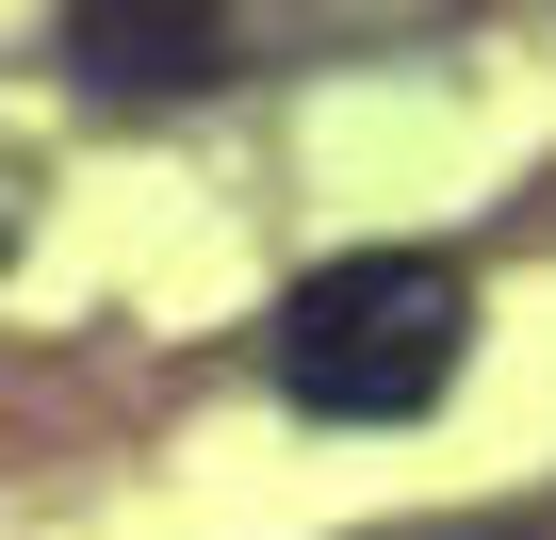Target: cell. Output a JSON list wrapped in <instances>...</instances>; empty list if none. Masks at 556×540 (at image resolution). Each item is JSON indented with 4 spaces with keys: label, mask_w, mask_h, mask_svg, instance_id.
<instances>
[{
    "label": "cell",
    "mask_w": 556,
    "mask_h": 540,
    "mask_svg": "<svg viewBox=\"0 0 556 540\" xmlns=\"http://www.w3.org/2000/svg\"><path fill=\"white\" fill-rule=\"evenodd\" d=\"M458 344H475V296H458V262H426V246H344V262H312V279L278 296V328H262L278 393L328 410V426H409V410L458 377Z\"/></svg>",
    "instance_id": "obj_1"
},
{
    "label": "cell",
    "mask_w": 556,
    "mask_h": 540,
    "mask_svg": "<svg viewBox=\"0 0 556 540\" xmlns=\"http://www.w3.org/2000/svg\"><path fill=\"white\" fill-rule=\"evenodd\" d=\"M229 34H245V0H66V66L99 99H197L229 83Z\"/></svg>",
    "instance_id": "obj_2"
},
{
    "label": "cell",
    "mask_w": 556,
    "mask_h": 540,
    "mask_svg": "<svg viewBox=\"0 0 556 540\" xmlns=\"http://www.w3.org/2000/svg\"><path fill=\"white\" fill-rule=\"evenodd\" d=\"M0 246H17V180H0Z\"/></svg>",
    "instance_id": "obj_3"
}]
</instances>
